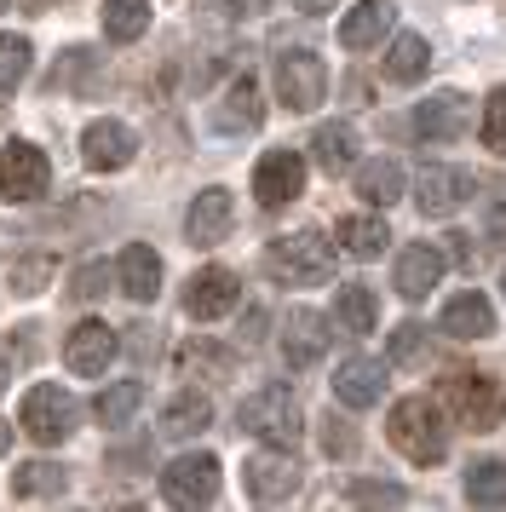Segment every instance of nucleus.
Segmentation results:
<instances>
[{"mask_svg":"<svg viewBox=\"0 0 506 512\" xmlns=\"http://www.w3.org/2000/svg\"><path fill=\"white\" fill-rule=\"evenodd\" d=\"M386 432L414 466H437L449 455V426H443V409H437L432 397H397Z\"/></svg>","mask_w":506,"mask_h":512,"instance_id":"f257e3e1","label":"nucleus"},{"mask_svg":"<svg viewBox=\"0 0 506 512\" xmlns=\"http://www.w3.org/2000/svg\"><path fill=\"white\" fill-rule=\"evenodd\" d=\"M236 426L248 432V438L271 443V449H294L299 432H305V420H299V403L288 386H259V392L242 397V409H236Z\"/></svg>","mask_w":506,"mask_h":512,"instance_id":"f03ea898","label":"nucleus"},{"mask_svg":"<svg viewBox=\"0 0 506 512\" xmlns=\"http://www.w3.org/2000/svg\"><path fill=\"white\" fill-rule=\"evenodd\" d=\"M265 271L288 288H311V282L334 277V242H322L317 231H294V236H276L265 248Z\"/></svg>","mask_w":506,"mask_h":512,"instance_id":"7ed1b4c3","label":"nucleus"},{"mask_svg":"<svg viewBox=\"0 0 506 512\" xmlns=\"http://www.w3.org/2000/svg\"><path fill=\"white\" fill-rule=\"evenodd\" d=\"M443 403H449V415L460 426H472V432H489V426H501L506 415V392L501 380H489V374H449L443 380Z\"/></svg>","mask_w":506,"mask_h":512,"instance_id":"20e7f679","label":"nucleus"},{"mask_svg":"<svg viewBox=\"0 0 506 512\" xmlns=\"http://www.w3.org/2000/svg\"><path fill=\"white\" fill-rule=\"evenodd\" d=\"M23 432L35 443H64L69 432H75V397L64 392V386H52V380H41V386H29L23 392Z\"/></svg>","mask_w":506,"mask_h":512,"instance_id":"39448f33","label":"nucleus"},{"mask_svg":"<svg viewBox=\"0 0 506 512\" xmlns=\"http://www.w3.org/2000/svg\"><path fill=\"white\" fill-rule=\"evenodd\" d=\"M322 93H328V70H322V58L317 52H305V47H294V52H282L276 58V98L288 104V110H317L322 104Z\"/></svg>","mask_w":506,"mask_h":512,"instance_id":"423d86ee","label":"nucleus"},{"mask_svg":"<svg viewBox=\"0 0 506 512\" xmlns=\"http://www.w3.org/2000/svg\"><path fill=\"white\" fill-rule=\"evenodd\" d=\"M52 185V167L29 139H12L0 150V202H35Z\"/></svg>","mask_w":506,"mask_h":512,"instance_id":"0eeeda50","label":"nucleus"},{"mask_svg":"<svg viewBox=\"0 0 506 512\" xmlns=\"http://www.w3.org/2000/svg\"><path fill=\"white\" fill-rule=\"evenodd\" d=\"M161 495L173 507H213L219 501V461L213 455H179L161 472Z\"/></svg>","mask_w":506,"mask_h":512,"instance_id":"6e6552de","label":"nucleus"},{"mask_svg":"<svg viewBox=\"0 0 506 512\" xmlns=\"http://www.w3.org/2000/svg\"><path fill=\"white\" fill-rule=\"evenodd\" d=\"M236 300H242V277L225 271V265H202L196 277L184 282V311H190L196 323H213V317L236 311Z\"/></svg>","mask_w":506,"mask_h":512,"instance_id":"1a4fd4ad","label":"nucleus"},{"mask_svg":"<svg viewBox=\"0 0 506 512\" xmlns=\"http://www.w3.org/2000/svg\"><path fill=\"white\" fill-rule=\"evenodd\" d=\"M242 478H248V495L259 507H282V501H294V489H299V461L288 449H265V455H253L242 466Z\"/></svg>","mask_w":506,"mask_h":512,"instance_id":"9d476101","label":"nucleus"},{"mask_svg":"<svg viewBox=\"0 0 506 512\" xmlns=\"http://www.w3.org/2000/svg\"><path fill=\"white\" fill-rule=\"evenodd\" d=\"M472 190H478V179L466 173V167H443V162H432L426 173H420V213L426 219H449V213H460L466 202H472Z\"/></svg>","mask_w":506,"mask_h":512,"instance_id":"9b49d317","label":"nucleus"},{"mask_svg":"<svg viewBox=\"0 0 506 512\" xmlns=\"http://www.w3.org/2000/svg\"><path fill=\"white\" fill-rule=\"evenodd\" d=\"M299 190H305V156L299 150H265L259 167H253V196L265 208H282V202H294Z\"/></svg>","mask_w":506,"mask_h":512,"instance_id":"f8f14e48","label":"nucleus"},{"mask_svg":"<svg viewBox=\"0 0 506 512\" xmlns=\"http://www.w3.org/2000/svg\"><path fill=\"white\" fill-rule=\"evenodd\" d=\"M115 351H121V340H115L110 323H75L64 340V363L69 374H81V380H98V374L115 363Z\"/></svg>","mask_w":506,"mask_h":512,"instance_id":"ddd939ff","label":"nucleus"},{"mask_svg":"<svg viewBox=\"0 0 506 512\" xmlns=\"http://www.w3.org/2000/svg\"><path fill=\"white\" fill-rule=\"evenodd\" d=\"M230 219H236V202H230L225 185H207L196 190V202L184 213V236H190V248H219L230 236Z\"/></svg>","mask_w":506,"mask_h":512,"instance_id":"4468645a","label":"nucleus"},{"mask_svg":"<svg viewBox=\"0 0 506 512\" xmlns=\"http://www.w3.org/2000/svg\"><path fill=\"white\" fill-rule=\"evenodd\" d=\"M81 156H87V167H98V173H121V167L138 156V133L127 127V121H92L87 133H81Z\"/></svg>","mask_w":506,"mask_h":512,"instance_id":"2eb2a0df","label":"nucleus"},{"mask_svg":"<svg viewBox=\"0 0 506 512\" xmlns=\"http://www.w3.org/2000/svg\"><path fill=\"white\" fill-rule=\"evenodd\" d=\"M322 351H328V317L311 311V305H294L282 317V357H288V369H311Z\"/></svg>","mask_w":506,"mask_h":512,"instance_id":"dca6fc26","label":"nucleus"},{"mask_svg":"<svg viewBox=\"0 0 506 512\" xmlns=\"http://www.w3.org/2000/svg\"><path fill=\"white\" fill-rule=\"evenodd\" d=\"M466 127H472V98H460V93H432L414 110V133L426 144H449V139H460Z\"/></svg>","mask_w":506,"mask_h":512,"instance_id":"f3484780","label":"nucleus"},{"mask_svg":"<svg viewBox=\"0 0 506 512\" xmlns=\"http://www.w3.org/2000/svg\"><path fill=\"white\" fill-rule=\"evenodd\" d=\"M265 121V93L253 75H236L225 93H219V110H213V127L219 133H253Z\"/></svg>","mask_w":506,"mask_h":512,"instance_id":"a211bd4d","label":"nucleus"},{"mask_svg":"<svg viewBox=\"0 0 506 512\" xmlns=\"http://www.w3.org/2000/svg\"><path fill=\"white\" fill-rule=\"evenodd\" d=\"M391 24H397V6L391 0H363V6H351L340 18V47L345 52H368L380 47L391 35Z\"/></svg>","mask_w":506,"mask_h":512,"instance_id":"6ab92c4d","label":"nucleus"},{"mask_svg":"<svg viewBox=\"0 0 506 512\" xmlns=\"http://www.w3.org/2000/svg\"><path fill=\"white\" fill-rule=\"evenodd\" d=\"M334 397H340L345 409H374L386 397V369L374 357H345L340 374H334Z\"/></svg>","mask_w":506,"mask_h":512,"instance_id":"aec40b11","label":"nucleus"},{"mask_svg":"<svg viewBox=\"0 0 506 512\" xmlns=\"http://www.w3.org/2000/svg\"><path fill=\"white\" fill-rule=\"evenodd\" d=\"M437 277H443V254H437L432 242H414V248L397 254V277H391V288H397L403 300H426V294L437 288Z\"/></svg>","mask_w":506,"mask_h":512,"instance_id":"412c9836","label":"nucleus"},{"mask_svg":"<svg viewBox=\"0 0 506 512\" xmlns=\"http://www.w3.org/2000/svg\"><path fill=\"white\" fill-rule=\"evenodd\" d=\"M443 334L449 340H489L495 334V305L483 300L478 288L455 294V300L443 305Z\"/></svg>","mask_w":506,"mask_h":512,"instance_id":"4be33fe9","label":"nucleus"},{"mask_svg":"<svg viewBox=\"0 0 506 512\" xmlns=\"http://www.w3.org/2000/svg\"><path fill=\"white\" fill-rule=\"evenodd\" d=\"M207 426H213V397L207 392H179L167 409H161V438H173V443H184V438H202Z\"/></svg>","mask_w":506,"mask_h":512,"instance_id":"5701e85b","label":"nucleus"},{"mask_svg":"<svg viewBox=\"0 0 506 512\" xmlns=\"http://www.w3.org/2000/svg\"><path fill=\"white\" fill-rule=\"evenodd\" d=\"M121 294L138 305H150L161 294V259L156 248H144V242H127L121 248Z\"/></svg>","mask_w":506,"mask_h":512,"instance_id":"b1692460","label":"nucleus"},{"mask_svg":"<svg viewBox=\"0 0 506 512\" xmlns=\"http://www.w3.org/2000/svg\"><path fill=\"white\" fill-rule=\"evenodd\" d=\"M311 156H317V167L328 173V179H340V173L357 167V133H351L345 121H328V127L311 133Z\"/></svg>","mask_w":506,"mask_h":512,"instance_id":"393cba45","label":"nucleus"},{"mask_svg":"<svg viewBox=\"0 0 506 512\" xmlns=\"http://www.w3.org/2000/svg\"><path fill=\"white\" fill-rule=\"evenodd\" d=\"M386 242H391V231H386L380 213H351V219H340V248L351 259H380Z\"/></svg>","mask_w":506,"mask_h":512,"instance_id":"a878e982","label":"nucleus"},{"mask_svg":"<svg viewBox=\"0 0 506 512\" xmlns=\"http://www.w3.org/2000/svg\"><path fill=\"white\" fill-rule=\"evenodd\" d=\"M426 70H432V47H426V35H397V41L386 47V81L414 87Z\"/></svg>","mask_w":506,"mask_h":512,"instance_id":"bb28decb","label":"nucleus"},{"mask_svg":"<svg viewBox=\"0 0 506 512\" xmlns=\"http://www.w3.org/2000/svg\"><path fill=\"white\" fill-rule=\"evenodd\" d=\"M357 196H363L368 208H391L397 196H403V167L380 156V162H363L357 167Z\"/></svg>","mask_w":506,"mask_h":512,"instance_id":"cd10ccee","label":"nucleus"},{"mask_svg":"<svg viewBox=\"0 0 506 512\" xmlns=\"http://www.w3.org/2000/svg\"><path fill=\"white\" fill-rule=\"evenodd\" d=\"M334 317H340L351 334H374V323H380V300H374V288H368V282H345L340 300H334Z\"/></svg>","mask_w":506,"mask_h":512,"instance_id":"c85d7f7f","label":"nucleus"},{"mask_svg":"<svg viewBox=\"0 0 506 512\" xmlns=\"http://www.w3.org/2000/svg\"><path fill=\"white\" fill-rule=\"evenodd\" d=\"M138 409H144V380H115V386H104L98 403H92V415L104 420V426H127Z\"/></svg>","mask_w":506,"mask_h":512,"instance_id":"c756f323","label":"nucleus"},{"mask_svg":"<svg viewBox=\"0 0 506 512\" xmlns=\"http://www.w3.org/2000/svg\"><path fill=\"white\" fill-rule=\"evenodd\" d=\"M12 495H18V501H46V495H64V466H52V461H23V466H12Z\"/></svg>","mask_w":506,"mask_h":512,"instance_id":"7c9ffc66","label":"nucleus"},{"mask_svg":"<svg viewBox=\"0 0 506 512\" xmlns=\"http://www.w3.org/2000/svg\"><path fill=\"white\" fill-rule=\"evenodd\" d=\"M150 29V0H104V35L133 47L138 35Z\"/></svg>","mask_w":506,"mask_h":512,"instance_id":"2f4dec72","label":"nucleus"},{"mask_svg":"<svg viewBox=\"0 0 506 512\" xmlns=\"http://www.w3.org/2000/svg\"><path fill=\"white\" fill-rule=\"evenodd\" d=\"M466 501L472 507H506V461H478L466 472Z\"/></svg>","mask_w":506,"mask_h":512,"instance_id":"473e14b6","label":"nucleus"},{"mask_svg":"<svg viewBox=\"0 0 506 512\" xmlns=\"http://www.w3.org/2000/svg\"><path fill=\"white\" fill-rule=\"evenodd\" d=\"M29 58H35L29 35H0V93L23 87V75H29Z\"/></svg>","mask_w":506,"mask_h":512,"instance_id":"72a5a7b5","label":"nucleus"},{"mask_svg":"<svg viewBox=\"0 0 506 512\" xmlns=\"http://www.w3.org/2000/svg\"><path fill=\"white\" fill-rule=\"evenodd\" d=\"M426 351H432V340H426V328L420 323H397L391 328V363H426Z\"/></svg>","mask_w":506,"mask_h":512,"instance_id":"f704fd0d","label":"nucleus"},{"mask_svg":"<svg viewBox=\"0 0 506 512\" xmlns=\"http://www.w3.org/2000/svg\"><path fill=\"white\" fill-rule=\"evenodd\" d=\"M46 282H52V259L29 254V259H18V265H12V282H6V288H12V294H41Z\"/></svg>","mask_w":506,"mask_h":512,"instance_id":"c9c22d12","label":"nucleus"},{"mask_svg":"<svg viewBox=\"0 0 506 512\" xmlns=\"http://www.w3.org/2000/svg\"><path fill=\"white\" fill-rule=\"evenodd\" d=\"M483 150L506 156V87H495L489 104H483Z\"/></svg>","mask_w":506,"mask_h":512,"instance_id":"e433bc0d","label":"nucleus"},{"mask_svg":"<svg viewBox=\"0 0 506 512\" xmlns=\"http://www.w3.org/2000/svg\"><path fill=\"white\" fill-rule=\"evenodd\" d=\"M351 501H357V507H403V501H409V489H403V484H374V478H357V484H351Z\"/></svg>","mask_w":506,"mask_h":512,"instance_id":"4c0bfd02","label":"nucleus"},{"mask_svg":"<svg viewBox=\"0 0 506 512\" xmlns=\"http://www.w3.org/2000/svg\"><path fill=\"white\" fill-rule=\"evenodd\" d=\"M322 449L340 455V461L345 455H357V432H351V420H334V415L322 420Z\"/></svg>","mask_w":506,"mask_h":512,"instance_id":"58836bf2","label":"nucleus"},{"mask_svg":"<svg viewBox=\"0 0 506 512\" xmlns=\"http://www.w3.org/2000/svg\"><path fill=\"white\" fill-rule=\"evenodd\" d=\"M98 282H104V265H81V271H75V288H69V294H75V300H98V294H104Z\"/></svg>","mask_w":506,"mask_h":512,"instance_id":"ea45409f","label":"nucleus"},{"mask_svg":"<svg viewBox=\"0 0 506 512\" xmlns=\"http://www.w3.org/2000/svg\"><path fill=\"white\" fill-rule=\"evenodd\" d=\"M443 242H449V259L455 265H472V236H443Z\"/></svg>","mask_w":506,"mask_h":512,"instance_id":"a19ab883","label":"nucleus"},{"mask_svg":"<svg viewBox=\"0 0 506 512\" xmlns=\"http://www.w3.org/2000/svg\"><path fill=\"white\" fill-rule=\"evenodd\" d=\"M299 12H328V6H334V0H294Z\"/></svg>","mask_w":506,"mask_h":512,"instance_id":"79ce46f5","label":"nucleus"},{"mask_svg":"<svg viewBox=\"0 0 506 512\" xmlns=\"http://www.w3.org/2000/svg\"><path fill=\"white\" fill-rule=\"evenodd\" d=\"M6 449H12V426H6V420H0V455H6Z\"/></svg>","mask_w":506,"mask_h":512,"instance_id":"37998d69","label":"nucleus"},{"mask_svg":"<svg viewBox=\"0 0 506 512\" xmlns=\"http://www.w3.org/2000/svg\"><path fill=\"white\" fill-rule=\"evenodd\" d=\"M6 380H12V363H6V357H0V392H6Z\"/></svg>","mask_w":506,"mask_h":512,"instance_id":"c03bdc74","label":"nucleus"},{"mask_svg":"<svg viewBox=\"0 0 506 512\" xmlns=\"http://www.w3.org/2000/svg\"><path fill=\"white\" fill-rule=\"evenodd\" d=\"M6 6H12V0H0V12H6Z\"/></svg>","mask_w":506,"mask_h":512,"instance_id":"a18cd8bd","label":"nucleus"},{"mask_svg":"<svg viewBox=\"0 0 506 512\" xmlns=\"http://www.w3.org/2000/svg\"><path fill=\"white\" fill-rule=\"evenodd\" d=\"M501 288H506V277H501Z\"/></svg>","mask_w":506,"mask_h":512,"instance_id":"49530a36","label":"nucleus"}]
</instances>
